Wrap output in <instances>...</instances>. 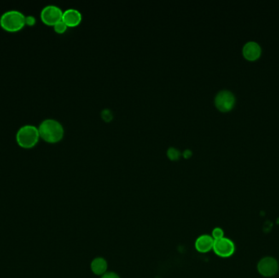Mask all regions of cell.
Instances as JSON below:
<instances>
[{"instance_id": "1", "label": "cell", "mask_w": 279, "mask_h": 278, "mask_svg": "<svg viewBox=\"0 0 279 278\" xmlns=\"http://www.w3.org/2000/svg\"><path fill=\"white\" fill-rule=\"evenodd\" d=\"M40 137L49 143L60 141L64 136L63 126L54 118H46L38 126Z\"/></svg>"}, {"instance_id": "2", "label": "cell", "mask_w": 279, "mask_h": 278, "mask_svg": "<svg viewBox=\"0 0 279 278\" xmlns=\"http://www.w3.org/2000/svg\"><path fill=\"white\" fill-rule=\"evenodd\" d=\"M40 137L38 128L35 125L26 124L18 129L16 138L18 145L24 148H31L36 146Z\"/></svg>"}, {"instance_id": "3", "label": "cell", "mask_w": 279, "mask_h": 278, "mask_svg": "<svg viewBox=\"0 0 279 278\" xmlns=\"http://www.w3.org/2000/svg\"><path fill=\"white\" fill-rule=\"evenodd\" d=\"M25 16L20 11H7L0 17V25L4 30L15 32L25 26Z\"/></svg>"}, {"instance_id": "4", "label": "cell", "mask_w": 279, "mask_h": 278, "mask_svg": "<svg viewBox=\"0 0 279 278\" xmlns=\"http://www.w3.org/2000/svg\"><path fill=\"white\" fill-rule=\"evenodd\" d=\"M212 251L222 258H229L235 252V245L229 238H223L214 241Z\"/></svg>"}, {"instance_id": "5", "label": "cell", "mask_w": 279, "mask_h": 278, "mask_svg": "<svg viewBox=\"0 0 279 278\" xmlns=\"http://www.w3.org/2000/svg\"><path fill=\"white\" fill-rule=\"evenodd\" d=\"M63 11L56 5H47L41 11V19L48 25H54L62 20Z\"/></svg>"}, {"instance_id": "6", "label": "cell", "mask_w": 279, "mask_h": 278, "mask_svg": "<svg viewBox=\"0 0 279 278\" xmlns=\"http://www.w3.org/2000/svg\"><path fill=\"white\" fill-rule=\"evenodd\" d=\"M257 270L265 278L274 277L279 271V263L273 257H264L257 264Z\"/></svg>"}, {"instance_id": "7", "label": "cell", "mask_w": 279, "mask_h": 278, "mask_svg": "<svg viewBox=\"0 0 279 278\" xmlns=\"http://www.w3.org/2000/svg\"><path fill=\"white\" fill-rule=\"evenodd\" d=\"M234 103L235 98L229 91H221L215 97V105L218 110L223 112L230 111L234 107Z\"/></svg>"}, {"instance_id": "8", "label": "cell", "mask_w": 279, "mask_h": 278, "mask_svg": "<svg viewBox=\"0 0 279 278\" xmlns=\"http://www.w3.org/2000/svg\"><path fill=\"white\" fill-rule=\"evenodd\" d=\"M83 18L82 13L75 8H68L63 12L62 20L66 23L67 26L74 27L81 22Z\"/></svg>"}, {"instance_id": "9", "label": "cell", "mask_w": 279, "mask_h": 278, "mask_svg": "<svg viewBox=\"0 0 279 278\" xmlns=\"http://www.w3.org/2000/svg\"><path fill=\"white\" fill-rule=\"evenodd\" d=\"M214 241H215L211 235L204 234L197 238L194 246L199 253H207L213 249Z\"/></svg>"}, {"instance_id": "10", "label": "cell", "mask_w": 279, "mask_h": 278, "mask_svg": "<svg viewBox=\"0 0 279 278\" xmlns=\"http://www.w3.org/2000/svg\"><path fill=\"white\" fill-rule=\"evenodd\" d=\"M260 47L255 42H249L244 46L243 55L248 60H257L260 55Z\"/></svg>"}, {"instance_id": "11", "label": "cell", "mask_w": 279, "mask_h": 278, "mask_svg": "<svg viewBox=\"0 0 279 278\" xmlns=\"http://www.w3.org/2000/svg\"><path fill=\"white\" fill-rule=\"evenodd\" d=\"M107 268L108 263L102 257L95 258L91 263V270L97 276H103L105 273H107Z\"/></svg>"}, {"instance_id": "12", "label": "cell", "mask_w": 279, "mask_h": 278, "mask_svg": "<svg viewBox=\"0 0 279 278\" xmlns=\"http://www.w3.org/2000/svg\"><path fill=\"white\" fill-rule=\"evenodd\" d=\"M180 155H181V153H180L178 148H175V147H170L167 149V156L171 160L178 159L180 158Z\"/></svg>"}, {"instance_id": "13", "label": "cell", "mask_w": 279, "mask_h": 278, "mask_svg": "<svg viewBox=\"0 0 279 278\" xmlns=\"http://www.w3.org/2000/svg\"><path fill=\"white\" fill-rule=\"evenodd\" d=\"M53 26H54V30H55L56 32L58 33V34H63L67 30V27H68L66 25V23L64 22L62 20L58 21L57 23H56Z\"/></svg>"}, {"instance_id": "14", "label": "cell", "mask_w": 279, "mask_h": 278, "mask_svg": "<svg viewBox=\"0 0 279 278\" xmlns=\"http://www.w3.org/2000/svg\"><path fill=\"white\" fill-rule=\"evenodd\" d=\"M211 236L213 238L214 241L218 240V239L224 238V231L222 228L217 227V228H215L212 230Z\"/></svg>"}, {"instance_id": "15", "label": "cell", "mask_w": 279, "mask_h": 278, "mask_svg": "<svg viewBox=\"0 0 279 278\" xmlns=\"http://www.w3.org/2000/svg\"><path fill=\"white\" fill-rule=\"evenodd\" d=\"M36 22V19L34 16H26L25 19V25H29V26H33Z\"/></svg>"}, {"instance_id": "16", "label": "cell", "mask_w": 279, "mask_h": 278, "mask_svg": "<svg viewBox=\"0 0 279 278\" xmlns=\"http://www.w3.org/2000/svg\"><path fill=\"white\" fill-rule=\"evenodd\" d=\"M101 278H120V277L113 272H107L103 276H101Z\"/></svg>"}]
</instances>
